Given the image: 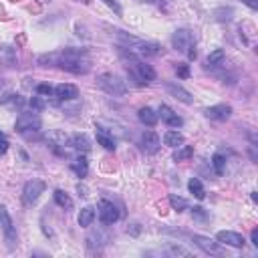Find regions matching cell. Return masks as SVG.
<instances>
[{
    "label": "cell",
    "instance_id": "obj_13",
    "mask_svg": "<svg viewBox=\"0 0 258 258\" xmlns=\"http://www.w3.org/2000/svg\"><path fill=\"white\" fill-rule=\"evenodd\" d=\"M160 147H161V139L158 137V133H154V131H145V133L141 135V149H143L145 154L154 156V154L160 152Z\"/></svg>",
    "mask_w": 258,
    "mask_h": 258
},
{
    "label": "cell",
    "instance_id": "obj_11",
    "mask_svg": "<svg viewBox=\"0 0 258 258\" xmlns=\"http://www.w3.org/2000/svg\"><path fill=\"white\" fill-rule=\"evenodd\" d=\"M0 228L4 230L6 242H8V246L12 248L14 242H16V230H14V226H12V220H10V216H8V212H6L4 206H0Z\"/></svg>",
    "mask_w": 258,
    "mask_h": 258
},
{
    "label": "cell",
    "instance_id": "obj_5",
    "mask_svg": "<svg viewBox=\"0 0 258 258\" xmlns=\"http://www.w3.org/2000/svg\"><path fill=\"white\" fill-rule=\"evenodd\" d=\"M97 87L103 89L105 93L113 95V97H119V95L127 93V83L115 73H101L97 77Z\"/></svg>",
    "mask_w": 258,
    "mask_h": 258
},
{
    "label": "cell",
    "instance_id": "obj_33",
    "mask_svg": "<svg viewBox=\"0 0 258 258\" xmlns=\"http://www.w3.org/2000/svg\"><path fill=\"white\" fill-rule=\"evenodd\" d=\"M167 254H171V256H190V252L186 248H182V246H169Z\"/></svg>",
    "mask_w": 258,
    "mask_h": 258
},
{
    "label": "cell",
    "instance_id": "obj_24",
    "mask_svg": "<svg viewBox=\"0 0 258 258\" xmlns=\"http://www.w3.org/2000/svg\"><path fill=\"white\" fill-rule=\"evenodd\" d=\"M188 190H190V194H194V198H198V200L206 198V190H204V186H202V182L198 178H192L188 182Z\"/></svg>",
    "mask_w": 258,
    "mask_h": 258
},
{
    "label": "cell",
    "instance_id": "obj_8",
    "mask_svg": "<svg viewBox=\"0 0 258 258\" xmlns=\"http://www.w3.org/2000/svg\"><path fill=\"white\" fill-rule=\"evenodd\" d=\"M97 210H99V220H101L105 226L115 224V222L119 220V210H117L115 204L109 202V200H101L99 206H97Z\"/></svg>",
    "mask_w": 258,
    "mask_h": 258
},
{
    "label": "cell",
    "instance_id": "obj_21",
    "mask_svg": "<svg viewBox=\"0 0 258 258\" xmlns=\"http://www.w3.org/2000/svg\"><path fill=\"white\" fill-rule=\"evenodd\" d=\"M137 117H139V121L143 123V125H147V127H154L156 123H158V113L152 109V107H141L139 109V113H137Z\"/></svg>",
    "mask_w": 258,
    "mask_h": 258
},
{
    "label": "cell",
    "instance_id": "obj_22",
    "mask_svg": "<svg viewBox=\"0 0 258 258\" xmlns=\"http://www.w3.org/2000/svg\"><path fill=\"white\" fill-rule=\"evenodd\" d=\"M53 198H55L57 206H61L63 210H73V200H71V196H69L67 192H63V190H55Z\"/></svg>",
    "mask_w": 258,
    "mask_h": 258
},
{
    "label": "cell",
    "instance_id": "obj_26",
    "mask_svg": "<svg viewBox=\"0 0 258 258\" xmlns=\"http://www.w3.org/2000/svg\"><path fill=\"white\" fill-rule=\"evenodd\" d=\"M224 59H226V53H224L222 49H216V51H212V53L208 55L206 64H208V67H218V64L224 63Z\"/></svg>",
    "mask_w": 258,
    "mask_h": 258
},
{
    "label": "cell",
    "instance_id": "obj_28",
    "mask_svg": "<svg viewBox=\"0 0 258 258\" xmlns=\"http://www.w3.org/2000/svg\"><path fill=\"white\" fill-rule=\"evenodd\" d=\"M169 206L174 208L176 212H184V210H188V208H190L188 200H184V198L176 196V194H171V196H169Z\"/></svg>",
    "mask_w": 258,
    "mask_h": 258
},
{
    "label": "cell",
    "instance_id": "obj_7",
    "mask_svg": "<svg viewBox=\"0 0 258 258\" xmlns=\"http://www.w3.org/2000/svg\"><path fill=\"white\" fill-rule=\"evenodd\" d=\"M45 182L42 180H29L27 184H25V188H23V202L27 204V206H31V204H34L38 198H40V194L45 192Z\"/></svg>",
    "mask_w": 258,
    "mask_h": 258
},
{
    "label": "cell",
    "instance_id": "obj_37",
    "mask_svg": "<svg viewBox=\"0 0 258 258\" xmlns=\"http://www.w3.org/2000/svg\"><path fill=\"white\" fill-rule=\"evenodd\" d=\"M250 238H252V244H254V246L258 248V230H256V228H254V230L250 232Z\"/></svg>",
    "mask_w": 258,
    "mask_h": 258
},
{
    "label": "cell",
    "instance_id": "obj_31",
    "mask_svg": "<svg viewBox=\"0 0 258 258\" xmlns=\"http://www.w3.org/2000/svg\"><path fill=\"white\" fill-rule=\"evenodd\" d=\"M36 93L40 97H51V95H55V89L47 83H40V85H36Z\"/></svg>",
    "mask_w": 258,
    "mask_h": 258
},
{
    "label": "cell",
    "instance_id": "obj_10",
    "mask_svg": "<svg viewBox=\"0 0 258 258\" xmlns=\"http://www.w3.org/2000/svg\"><path fill=\"white\" fill-rule=\"evenodd\" d=\"M204 115L212 121H228L232 117V107L226 105V103H220V105H212L204 111Z\"/></svg>",
    "mask_w": 258,
    "mask_h": 258
},
{
    "label": "cell",
    "instance_id": "obj_20",
    "mask_svg": "<svg viewBox=\"0 0 258 258\" xmlns=\"http://www.w3.org/2000/svg\"><path fill=\"white\" fill-rule=\"evenodd\" d=\"M71 169L75 171V174H77L79 178H85V176H87L89 163H87V158H85V154H79V156L71 161Z\"/></svg>",
    "mask_w": 258,
    "mask_h": 258
},
{
    "label": "cell",
    "instance_id": "obj_27",
    "mask_svg": "<svg viewBox=\"0 0 258 258\" xmlns=\"http://www.w3.org/2000/svg\"><path fill=\"white\" fill-rule=\"evenodd\" d=\"M194 156V147L192 145H180L178 152L174 154V161H188Z\"/></svg>",
    "mask_w": 258,
    "mask_h": 258
},
{
    "label": "cell",
    "instance_id": "obj_9",
    "mask_svg": "<svg viewBox=\"0 0 258 258\" xmlns=\"http://www.w3.org/2000/svg\"><path fill=\"white\" fill-rule=\"evenodd\" d=\"M192 242L196 244L200 250H204L206 254H212V256H220V254H224V248H222V244L216 240H210V238H206V236H200V234H194L192 236Z\"/></svg>",
    "mask_w": 258,
    "mask_h": 258
},
{
    "label": "cell",
    "instance_id": "obj_12",
    "mask_svg": "<svg viewBox=\"0 0 258 258\" xmlns=\"http://www.w3.org/2000/svg\"><path fill=\"white\" fill-rule=\"evenodd\" d=\"M216 240L220 244H228V246H234V248H242L246 244L244 236L238 234V232H232V230H220L216 234Z\"/></svg>",
    "mask_w": 258,
    "mask_h": 258
},
{
    "label": "cell",
    "instance_id": "obj_14",
    "mask_svg": "<svg viewBox=\"0 0 258 258\" xmlns=\"http://www.w3.org/2000/svg\"><path fill=\"white\" fill-rule=\"evenodd\" d=\"M158 117H161V121L167 123L169 127H182V125H184V119H182L174 109H171L169 105H161V107H160Z\"/></svg>",
    "mask_w": 258,
    "mask_h": 258
},
{
    "label": "cell",
    "instance_id": "obj_16",
    "mask_svg": "<svg viewBox=\"0 0 258 258\" xmlns=\"http://www.w3.org/2000/svg\"><path fill=\"white\" fill-rule=\"evenodd\" d=\"M165 89H167V93L171 95V97H176L178 101H182V103H186V105H192L194 103V97H192V93L190 91H186L182 85H176V83H165Z\"/></svg>",
    "mask_w": 258,
    "mask_h": 258
},
{
    "label": "cell",
    "instance_id": "obj_35",
    "mask_svg": "<svg viewBox=\"0 0 258 258\" xmlns=\"http://www.w3.org/2000/svg\"><path fill=\"white\" fill-rule=\"evenodd\" d=\"M178 75L182 77V79H188L190 77V67H188V64H178Z\"/></svg>",
    "mask_w": 258,
    "mask_h": 258
},
{
    "label": "cell",
    "instance_id": "obj_30",
    "mask_svg": "<svg viewBox=\"0 0 258 258\" xmlns=\"http://www.w3.org/2000/svg\"><path fill=\"white\" fill-rule=\"evenodd\" d=\"M47 99H49V97H40V95H38V97H32V99H31V107H32L34 111L45 109V107L49 105V103H47Z\"/></svg>",
    "mask_w": 258,
    "mask_h": 258
},
{
    "label": "cell",
    "instance_id": "obj_36",
    "mask_svg": "<svg viewBox=\"0 0 258 258\" xmlns=\"http://www.w3.org/2000/svg\"><path fill=\"white\" fill-rule=\"evenodd\" d=\"M103 2H105L107 6H109V8H113V10H115V14H121V6H119L117 0H103Z\"/></svg>",
    "mask_w": 258,
    "mask_h": 258
},
{
    "label": "cell",
    "instance_id": "obj_39",
    "mask_svg": "<svg viewBox=\"0 0 258 258\" xmlns=\"http://www.w3.org/2000/svg\"><path fill=\"white\" fill-rule=\"evenodd\" d=\"M2 87H4V81H2V79H0V89H2Z\"/></svg>",
    "mask_w": 258,
    "mask_h": 258
},
{
    "label": "cell",
    "instance_id": "obj_4",
    "mask_svg": "<svg viewBox=\"0 0 258 258\" xmlns=\"http://www.w3.org/2000/svg\"><path fill=\"white\" fill-rule=\"evenodd\" d=\"M127 73L131 75V79L137 83V85H149L152 81H156V71L152 64H147L139 59H133V61H129L127 64Z\"/></svg>",
    "mask_w": 258,
    "mask_h": 258
},
{
    "label": "cell",
    "instance_id": "obj_2",
    "mask_svg": "<svg viewBox=\"0 0 258 258\" xmlns=\"http://www.w3.org/2000/svg\"><path fill=\"white\" fill-rule=\"evenodd\" d=\"M57 67H61L63 71H67V73H73V75H87L91 71V63H89L87 57L81 55L79 51L67 49V51L59 53Z\"/></svg>",
    "mask_w": 258,
    "mask_h": 258
},
{
    "label": "cell",
    "instance_id": "obj_38",
    "mask_svg": "<svg viewBox=\"0 0 258 258\" xmlns=\"http://www.w3.org/2000/svg\"><path fill=\"white\" fill-rule=\"evenodd\" d=\"M242 2H244L246 6H250L252 10H256V8H258V0H242Z\"/></svg>",
    "mask_w": 258,
    "mask_h": 258
},
{
    "label": "cell",
    "instance_id": "obj_19",
    "mask_svg": "<svg viewBox=\"0 0 258 258\" xmlns=\"http://www.w3.org/2000/svg\"><path fill=\"white\" fill-rule=\"evenodd\" d=\"M95 137H97V143L103 145L105 149H109V152H113V149H115V139H113V135L109 131H105V129L97 127L95 129Z\"/></svg>",
    "mask_w": 258,
    "mask_h": 258
},
{
    "label": "cell",
    "instance_id": "obj_3",
    "mask_svg": "<svg viewBox=\"0 0 258 258\" xmlns=\"http://www.w3.org/2000/svg\"><path fill=\"white\" fill-rule=\"evenodd\" d=\"M171 45H174V49L178 53H184L190 61L196 59V38H194L192 31L188 29H180L174 32V36H171Z\"/></svg>",
    "mask_w": 258,
    "mask_h": 258
},
{
    "label": "cell",
    "instance_id": "obj_6",
    "mask_svg": "<svg viewBox=\"0 0 258 258\" xmlns=\"http://www.w3.org/2000/svg\"><path fill=\"white\" fill-rule=\"evenodd\" d=\"M40 127H42V123H40V117L36 113H20V117L14 123L16 131L27 135V137H32V133L40 131Z\"/></svg>",
    "mask_w": 258,
    "mask_h": 258
},
{
    "label": "cell",
    "instance_id": "obj_1",
    "mask_svg": "<svg viewBox=\"0 0 258 258\" xmlns=\"http://www.w3.org/2000/svg\"><path fill=\"white\" fill-rule=\"evenodd\" d=\"M113 38L115 42L129 53V57H156L161 53V47L158 42H149V40H143V38H137L133 34H129L125 31H119V29H113Z\"/></svg>",
    "mask_w": 258,
    "mask_h": 258
},
{
    "label": "cell",
    "instance_id": "obj_17",
    "mask_svg": "<svg viewBox=\"0 0 258 258\" xmlns=\"http://www.w3.org/2000/svg\"><path fill=\"white\" fill-rule=\"evenodd\" d=\"M69 145H71V149H75L77 154H87L91 149V141L87 139V135H83V133L71 135L69 137Z\"/></svg>",
    "mask_w": 258,
    "mask_h": 258
},
{
    "label": "cell",
    "instance_id": "obj_32",
    "mask_svg": "<svg viewBox=\"0 0 258 258\" xmlns=\"http://www.w3.org/2000/svg\"><path fill=\"white\" fill-rule=\"evenodd\" d=\"M192 216L196 218V220H202V222H206V220H208V214H206V210H204V208H200V206L192 208Z\"/></svg>",
    "mask_w": 258,
    "mask_h": 258
},
{
    "label": "cell",
    "instance_id": "obj_23",
    "mask_svg": "<svg viewBox=\"0 0 258 258\" xmlns=\"http://www.w3.org/2000/svg\"><path fill=\"white\" fill-rule=\"evenodd\" d=\"M27 101H25V97H20V95H16V93H8V95H4V97H0V105H6V107H12V109H20Z\"/></svg>",
    "mask_w": 258,
    "mask_h": 258
},
{
    "label": "cell",
    "instance_id": "obj_15",
    "mask_svg": "<svg viewBox=\"0 0 258 258\" xmlns=\"http://www.w3.org/2000/svg\"><path fill=\"white\" fill-rule=\"evenodd\" d=\"M55 97L59 101H73V99L79 97V89L71 83H61L55 87Z\"/></svg>",
    "mask_w": 258,
    "mask_h": 258
},
{
    "label": "cell",
    "instance_id": "obj_25",
    "mask_svg": "<svg viewBox=\"0 0 258 258\" xmlns=\"http://www.w3.org/2000/svg\"><path fill=\"white\" fill-rule=\"evenodd\" d=\"M163 143L167 145V147H180L182 143H184V135L180 133V131H165V135H163Z\"/></svg>",
    "mask_w": 258,
    "mask_h": 258
},
{
    "label": "cell",
    "instance_id": "obj_18",
    "mask_svg": "<svg viewBox=\"0 0 258 258\" xmlns=\"http://www.w3.org/2000/svg\"><path fill=\"white\" fill-rule=\"evenodd\" d=\"M95 216H97L95 208H93V206H85V208L79 212V218H77V222H79V226H81V228H89V226L93 224Z\"/></svg>",
    "mask_w": 258,
    "mask_h": 258
},
{
    "label": "cell",
    "instance_id": "obj_29",
    "mask_svg": "<svg viewBox=\"0 0 258 258\" xmlns=\"http://www.w3.org/2000/svg\"><path fill=\"white\" fill-rule=\"evenodd\" d=\"M212 165H214V171H216L218 176H222L224 169H226V158L222 154H214L212 156Z\"/></svg>",
    "mask_w": 258,
    "mask_h": 258
},
{
    "label": "cell",
    "instance_id": "obj_34",
    "mask_svg": "<svg viewBox=\"0 0 258 258\" xmlns=\"http://www.w3.org/2000/svg\"><path fill=\"white\" fill-rule=\"evenodd\" d=\"M8 147H10V143H8V139L0 133V156H4L6 152H8Z\"/></svg>",
    "mask_w": 258,
    "mask_h": 258
}]
</instances>
